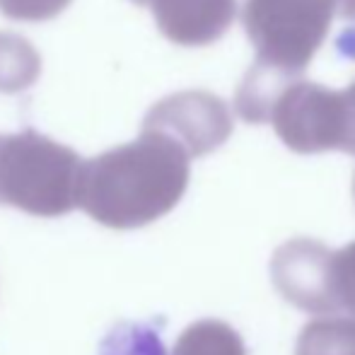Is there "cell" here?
<instances>
[{
  "label": "cell",
  "mask_w": 355,
  "mask_h": 355,
  "mask_svg": "<svg viewBox=\"0 0 355 355\" xmlns=\"http://www.w3.org/2000/svg\"><path fill=\"white\" fill-rule=\"evenodd\" d=\"M191 159L157 133L112 148L80 167L78 206L94 223L136 230L167 215L187 193Z\"/></svg>",
  "instance_id": "cell-1"
},
{
  "label": "cell",
  "mask_w": 355,
  "mask_h": 355,
  "mask_svg": "<svg viewBox=\"0 0 355 355\" xmlns=\"http://www.w3.org/2000/svg\"><path fill=\"white\" fill-rule=\"evenodd\" d=\"M83 159L42 133L0 136V203L37 218H61L78 208Z\"/></svg>",
  "instance_id": "cell-2"
},
{
  "label": "cell",
  "mask_w": 355,
  "mask_h": 355,
  "mask_svg": "<svg viewBox=\"0 0 355 355\" xmlns=\"http://www.w3.org/2000/svg\"><path fill=\"white\" fill-rule=\"evenodd\" d=\"M338 0H247L242 22L259 66L300 78L327 39Z\"/></svg>",
  "instance_id": "cell-3"
},
{
  "label": "cell",
  "mask_w": 355,
  "mask_h": 355,
  "mask_svg": "<svg viewBox=\"0 0 355 355\" xmlns=\"http://www.w3.org/2000/svg\"><path fill=\"white\" fill-rule=\"evenodd\" d=\"M268 121L290 150L302 155L338 150L341 145V92L309 80L290 78L278 87Z\"/></svg>",
  "instance_id": "cell-4"
},
{
  "label": "cell",
  "mask_w": 355,
  "mask_h": 355,
  "mask_svg": "<svg viewBox=\"0 0 355 355\" xmlns=\"http://www.w3.org/2000/svg\"><path fill=\"white\" fill-rule=\"evenodd\" d=\"M143 131L169 138L193 159L213 153L227 141L232 133V114L227 104L211 92H177L150 107Z\"/></svg>",
  "instance_id": "cell-5"
},
{
  "label": "cell",
  "mask_w": 355,
  "mask_h": 355,
  "mask_svg": "<svg viewBox=\"0 0 355 355\" xmlns=\"http://www.w3.org/2000/svg\"><path fill=\"white\" fill-rule=\"evenodd\" d=\"M334 252L322 242L297 237L276 249L271 259V278L290 304L309 314H336L331 288Z\"/></svg>",
  "instance_id": "cell-6"
},
{
  "label": "cell",
  "mask_w": 355,
  "mask_h": 355,
  "mask_svg": "<svg viewBox=\"0 0 355 355\" xmlns=\"http://www.w3.org/2000/svg\"><path fill=\"white\" fill-rule=\"evenodd\" d=\"M155 22L179 46L218 42L237 15V0H148Z\"/></svg>",
  "instance_id": "cell-7"
},
{
  "label": "cell",
  "mask_w": 355,
  "mask_h": 355,
  "mask_svg": "<svg viewBox=\"0 0 355 355\" xmlns=\"http://www.w3.org/2000/svg\"><path fill=\"white\" fill-rule=\"evenodd\" d=\"M42 75V56L24 37L0 32V92L29 89Z\"/></svg>",
  "instance_id": "cell-8"
},
{
  "label": "cell",
  "mask_w": 355,
  "mask_h": 355,
  "mask_svg": "<svg viewBox=\"0 0 355 355\" xmlns=\"http://www.w3.org/2000/svg\"><path fill=\"white\" fill-rule=\"evenodd\" d=\"M172 355H247L244 341L230 324L218 319L193 322L174 343Z\"/></svg>",
  "instance_id": "cell-9"
},
{
  "label": "cell",
  "mask_w": 355,
  "mask_h": 355,
  "mask_svg": "<svg viewBox=\"0 0 355 355\" xmlns=\"http://www.w3.org/2000/svg\"><path fill=\"white\" fill-rule=\"evenodd\" d=\"M295 355H355V319L322 317L300 331Z\"/></svg>",
  "instance_id": "cell-10"
},
{
  "label": "cell",
  "mask_w": 355,
  "mask_h": 355,
  "mask_svg": "<svg viewBox=\"0 0 355 355\" xmlns=\"http://www.w3.org/2000/svg\"><path fill=\"white\" fill-rule=\"evenodd\" d=\"M102 355H164V346L150 327L121 324L102 343Z\"/></svg>",
  "instance_id": "cell-11"
},
{
  "label": "cell",
  "mask_w": 355,
  "mask_h": 355,
  "mask_svg": "<svg viewBox=\"0 0 355 355\" xmlns=\"http://www.w3.org/2000/svg\"><path fill=\"white\" fill-rule=\"evenodd\" d=\"M331 288L338 312H348L355 319V242L334 252Z\"/></svg>",
  "instance_id": "cell-12"
},
{
  "label": "cell",
  "mask_w": 355,
  "mask_h": 355,
  "mask_svg": "<svg viewBox=\"0 0 355 355\" xmlns=\"http://www.w3.org/2000/svg\"><path fill=\"white\" fill-rule=\"evenodd\" d=\"M73 0H0V12L22 22H44L61 15Z\"/></svg>",
  "instance_id": "cell-13"
},
{
  "label": "cell",
  "mask_w": 355,
  "mask_h": 355,
  "mask_svg": "<svg viewBox=\"0 0 355 355\" xmlns=\"http://www.w3.org/2000/svg\"><path fill=\"white\" fill-rule=\"evenodd\" d=\"M338 150L355 155V80L341 92V145Z\"/></svg>",
  "instance_id": "cell-14"
},
{
  "label": "cell",
  "mask_w": 355,
  "mask_h": 355,
  "mask_svg": "<svg viewBox=\"0 0 355 355\" xmlns=\"http://www.w3.org/2000/svg\"><path fill=\"white\" fill-rule=\"evenodd\" d=\"M338 3H341V15H343V17L355 22V0H338Z\"/></svg>",
  "instance_id": "cell-15"
},
{
  "label": "cell",
  "mask_w": 355,
  "mask_h": 355,
  "mask_svg": "<svg viewBox=\"0 0 355 355\" xmlns=\"http://www.w3.org/2000/svg\"><path fill=\"white\" fill-rule=\"evenodd\" d=\"M131 3H136V5H148V0H131Z\"/></svg>",
  "instance_id": "cell-16"
},
{
  "label": "cell",
  "mask_w": 355,
  "mask_h": 355,
  "mask_svg": "<svg viewBox=\"0 0 355 355\" xmlns=\"http://www.w3.org/2000/svg\"><path fill=\"white\" fill-rule=\"evenodd\" d=\"M353 196H355V177H353Z\"/></svg>",
  "instance_id": "cell-17"
}]
</instances>
